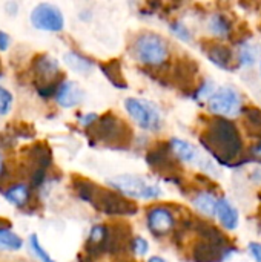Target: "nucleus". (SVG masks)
<instances>
[{"label": "nucleus", "mask_w": 261, "mask_h": 262, "mask_svg": "<svg viewBox=\"0 0 261 262\" xmlns=\"http://www.w3.org/2000/svg\"><path fill=\"white\" fill-rule=\"evenodd\" d=\"M200 141L215 160L225 164L237 161L243 150V141L237 126L223 117L214 118L209 123Z\"/></svg>", "instance_id": "obj_1"}, {"label": "nucleus", "mask_w": 261, "mask_h": 262, "mask_svg": "<svg viewBox=\"0 0 261 262\" xmlns=\"http://www.w3.org/2000/svg\"><path fill=\"white\" fill-rule=\"evenodd\" d=\"M91 129L98 141L109 146H128L132 140L131 127L114 114H105L91 126Z\"/></svg>", "instance_id": "obj_2"}, {"label": "nucleus", "mask_w": 261, "mask_h": 262, "mask_svg": "<svg viewBox=\"0 0 261 262\" xmlns=\"http://www.w3.org/2000/svg\"><path fill=\"white\" fill-rule=\"evenodd\" d=\"M132 51L135 58L148 66H160L169 57L166 40L152 32L138 35L134 41Z\"/></svg>", "instance_id": "obj_3"}, {"label": "nucleus", "mask_w": 261, "mask_h": 262, "mask_svg": "<svg viewBox=\"0 0 261 262\" xmlns=\"http://www.w3.org/2000/svg\"><path fill=\"white\" fill-rule=\"evenodd\" d=\"M88 203H91L97 210H100L106 215L129 216V215L137 213V210H138L137 204L132 203L129 198H126L120 193H115L112 190L97 187V186H95Z\"/></svg>", "instance_id": "obj_4"}, {"label": "nucleus", "mask_w": 261, "mask_h": 262, "mask_svg": "<svg viewBox=\"0 0 261 262\" xmlns=\"http://www.w3.org/2000/svg\"><path fill=\"white\" fill-rule=\"evenodd\" d=\"M109 183L123 196H129V198L148 200V198H157L162 193V190L157 186L149 184L146 180L135 175H120L117 178H112Z\"/></svg>", "instance_id": "obj_5"}, {"label": "nucleus", "mask_w": 261, "mask_h": 262, "mask_svg": "<svg viewBox=\"0 0 261 262\" xmlns=\"http://www.w3.org/2000/svg\"><path fill=\"white\" fill-rule=\"evenodd\" d=\"M125 107L131 118L146 130H157L162 126V118L158 109L146 100H138V98H128L125 101Z\"/></svg>", "instance_id": "obj_6"}, {"label": "nucleus", "mask_w": 261, "mask_h": 262, "mask_svg": "<svg viewBox=\"0 0 261 262\" xmlns=\"http://www.w3.org/2000/svg\"><path fill=\"white\" fill-rule=\"evenodd\" d=\"M31 23L40 31L58 32L65 26V18L60 9L51 3H40L31 11Z\"/></svg>", "instance_id": "obj_7"}, {"label": "nucleus", "mask_w": 261, "mask_h": 262, "mask_svg": "<svg viewBox=\"0 0 261 262\" xmlns=\"http://www.w3.org/2000/svg\"><path fill=\"white\" fill-rule=\"evenodd\" d=\"M209 109L217 114L225 117H232L240 112L242 107V100L238 94L232 88H220L209 97Z\"/></svg>", "instance_id": "obj_8"}, {"label": "nucleus", "mask_w": 261, "mask_h": 262, "mask_svg": "<svg viewBox=\"0 0 261 262\" xmlns=\"http://www.w3.org/2000/svg\"><path fill=\"white\" fill-rule=\"evenodd\" d=\"M169 150H171V147L166 144L158 146L148 154L146 161L152 169L158 170L160 173L175 177L178 173V164H177L175 158L169 157Z\"/></svg>", "instance_id": "obj_9"}, {"label": "nucleus", "mask_w": 261, "mask_h": 262, "mask_svg": "<svg viewBox=\"0 0 261 262\" xmlns=\"http://www.w3.org/2000/svg\"><path fill=\"white\" fill-rule=\"evenodd\" d=\"M175 226L174 215L166 207H152L148 212V229L155 236H163L172 232Z\"/></svg>", "instance_id": "obj_10"}, {"label": "nucleus", "mask_w": 261, "mask_h": 262, "mask_svg": "<svg viewBox=\"0 0 261 262\" xmlns=\"http://www.w3.org/2000/svg\"><path fill=\"white\" fill-rule=\"evenodd\" d=\"M232 250L234 249L223 247L215 243L203 239L202 243L195 244V247L192 249V258L195 262H222L225 256Z\"/></svg>", "instance_id": "obj_11"}, {"label": "nucleus", "mask_w": 261, "mask_h": 262, "mask_svg": "<svg viewBox=\"0 0 261 262\" xmlns=\"http://www.w3.org/2000/svg\"><path fill=\"white\" fill-rule=\"evenodd\" d=\"M203 51L208 55V58L214 64H217L218 68L232 69L234 55H232V51L228 46H225V45H222L220 41H215V40H208V41H203Z\"/></svg>", "instance_id": "obj_12"}, {"label": "nucleus", "mask_w": 261, "mask_h": 262, "mask_svg": "<svg viewBox=\"0 0 261 262\" xmlns=\"http://www.w3.org/2000/svg\"><path fill=\"white\" fill-rule=\"evenodd\" d=\"M83 97H85V92L74 81H62L55 94V100L62 107H74L78 103H82Z\"/></svg>", "instance_id": "obj_13"}, {"label": "nucleus", "mask_w": 261, "mask_h": 262, "mask_svg": "<svg viewBox=\"0 0 261 262\" xmlns=\"http://www.w3.org/2000/svg\"><path fill=\"white\" fill-rule=\"evenodd\" d=\"M197 74H198V68L194 63V60H188V58L180 60L174 68V78H175L177 84H180L183 88L191 86L194 83Z\"/></svg>", "instance_id": "obj_14"}, {"label": "nucleus", "mask_w": 261, "mask_h": 262, "mask_svg": "<svg viewBox=\"0 0 261 262\" xmlns=\"http://www.w3.org/2000/svg\"><path fill=\"white\" fill-rule=\"evenodd\" d=\"M217 215L220 218V223L228 230H235L238 226V213L237 210L229 204L228 200L222 198L217 203Z\"/></svg>", "instance_id": "obj_15"}, {"label": "nucleus", "mask_w": 261, "mask_h": 262, "mask_svg": "<svg viewBox=\"0 0 261 262\" xmlns=\"http://www.w3.org/2000/svg\"><path fill=\"white\" fill-rule=\"evenodd\" d=\"M169 147H171V152L174 154V157L178 158L180 161H188L189 163V161H194L197 158L195 147L192 144H189L188 141L174 138V140H171Z\"/></svg>", "instance_id": "obj_16"}, {"label": "nucleus", "mask_w": 261, "mask_h": 262, "mask_svg": "<svg viewBox=\"0 0 261 262\" xmlns=\"http://www.w3.org/2000/svg\"><path fill=\"white\" fill-rule=\"evenodd\" d=\"M103 74L109 78V81L115 86V88H126V80L123 78V72H122V64L118 60H111L108 63H103L102 66Z\"/></svg>", "instance_id": "obj_17"}, {"label": "nucleus", "mask_w": 261, "mask_h": 262, "mask_svg": "<svg viewBox=\"0 0 261 262\" xmlns=\"http://www.w3.org/2000/svg\"><path fill=\"white\" fill-rule=\"evenodd\" d=\"M5 198L6 201H9L11 204L22 207L28 200H29V189L25 184H15L11 186L6 192H5Z\"/></svg>", "instance_id": "obj_18"}, {"label": "nucleus", "mask_w": 261, "mask_h": 262, "mask_svg": "<svg viewBox=\"0 0 261 262\" xmlns=\"http://www.w3.org/2000/svg\"><path fill=\"white\" fill-rule=\"evenodd\" d=\"M192 203L200 212H203L208 216H214L217 213V203L218 201H215L211 193H206V192L198 193V195H195Z\"/></svg>", "instance_id": "obj_19"}, {"label": "nucleus", "mask_w": 261, "mask_h": 262, "mask_svg": "<svg viewBox=\"0 0 261 262\" xmlns=\"http://www.w3.org/2000/svg\"><path fill=\"white\" fill-rule=\"evenodd\" d=\"M65 61H66V64L71 69H74L77 72H82V74H86V72H89L92 69V61L88 60V58H85V57H82L77 52H68V54H65Z\"/></svg>", "instance_id": "obj_20"}, {"label": "nucleus", "mask_w": 261, "mask_h": 262, "mask_svg": "<svg viewBox=\"0 0 261 262\" xmlns=\"http://www.w3.org/2000/svg\"><path fill=\"white\" fill-rule=\"evenodd\" d=\"M22 246H23L22 238L17 236L12 230H9V229L0 230V249L2 250L15 252V250H20Z\"/></svg>", "instance_id": "obj_21"}, {"label": "nucleus", "mask_w": 261, "mask_h": 262, "mask_svg": "<svg viewBox=\"0 0 261 262\" xmlns=\"http://www.w3.org/2000/svg\"><path fill=\"white\" fill-rule=\"evenodd\" d=\"M209 29L217 34V35H228L231 31V23L228 21V18L225 15H214L212 20L209 21Z\"/></svg>", "instance_id": "obj_22"}, {"label": "nucleus", "mask_w": 261, "mask_h": 262, "mask_svg": "<svg viewBox=\"0 0 261 262\" xmlns=\"http://www.w3.org/2000/svg\"><path fill=\"white\" fill-rule=\"evenodd\" d=\"M245 118H246V126H249L252 130L261 134V111L255 107H249L245 111Z\"/></svg>", "instance_id": "obj_23"}, {"label": "nucleus", "mask_w": 261, "mask_h": 262, "mask_svg": "<svg viewBox=\"0 0 261 262\" xmlns=\"http://www.w3.org/2000/svg\"><path fill=\"white\" fill-rule=\"evenodd\" d=\"M29 246H31V250L34 252V255H35L42 262H55L49 255H48V252L42 247V244H40V241H38V236H37L35 233H32V235L29 236Z\"/></svg>", "instance_id": "obj_24"}, {"label": "nucleus", "mask_w": 261, "mask_h": 262, "mask_svg": "<svg viewBox=\"0 0 261 262\" xmlns=\"http://www.w3.org/2000/svg\"><path fill=\"white\" fill-rule=\"evenodd\" d=\"M12 106V94L0 86V115H6Z\"/></svg>", "instance_id": "obj_25"}, {"label": "nucleus", "mask_w": 261, "mask_h": 262, "mask_svg": "<svg viewBox=\"0 0 261 262\" xmlns=\"http://www.w3.org/2000/svg\"><path fill=\"white\" fill-rule=\"evenodd\" d=\"M131 247H132V250H134V253H135L137 256H145V255L148 253V249H149L146 239H143L142 236H137V238L132 241Z\"/></svg>", "instance_id": "obj_26"}, {"label": "nucleus", "mask_w": 261, "mask_h": 262, "mask_svg": "<svg viewBox=\"0 0 261 262\" xmlns=\"http://www.w3.org/2000/svg\"><path fill=\"white\" fill-rule=\"evenodd\" d=\"M172 31L175 32V34H178L180 35V38H183V40H189L191 37H189V32L180 25V23H175V25H172Z\"/></svg>", "instance_id": "obj_27"}, {"label": "nucleus", "mask_w": 261, "mask_h": 262, "mask_svg": "<svg viewBox=\"0 0 261 262\" xmlns=\"http://www.w3.org/2000/svg\"><path fill=\"white\" fill-rule=\"evenodd\" d=\"M249 250H251V253L254 255L255 261L261 262V244L251 243V244H249Z\"/></svg>", "instance_id": "obj_28"}, {"label": "nucleus", "mask_w": 261, "mask_h": 262, "mask_svg": "<svg viewBox=\"0 0 261 262\" xmlns=\"http://www.w3.org/2000/svg\"><path fill=\"white\" fill-rule=\"evenodd\" d=\"M8 46H9V35L0 31V51H6Z\"/></svg>", "instance_id": "obj_29"}, {"label": "nucleus", "mask_w": 261, "mask_h": 262, "mask_svg": "<svg viewBox=\"0 0 261 262\" xmlns=\"http://www.w3.org/2000/svg\"><path fill=\"white\" fill-rule=\"evenodd\" d=\"M252 152H254V155H255L257 158H260V160H261V143H260V144H257V146H254V147H252Z\"/></svg>", "instance_id": "obj_30"}, {"label": "nucleus", "mask_w": 261, "mask_h": 262, "mask_svg": "<svg viewBox=\"0 0 261 262\" xmlns=\"http://www.w3.org/2000/svg\"><path fill=\"white\" fill-rule=\"evenodd\" d=\"M148 262H166L163 258H158V256H154V258H151Z\"/></svg>", "instance_id": "obj_31"}, {"label": "nucleus", "mask_w": 261, "mask_h": 262, "mask_svg": "<svg viewBox=\"0 0 261 262\" xmlns=\"http://www.w3.org/2000/svg\"><path fill=\"white\" fill-rule=\"evenodd\" d=\"M0 169H2V157H0Z\"/></svg>", "instance_id": "obj_32"}]
</instances>
